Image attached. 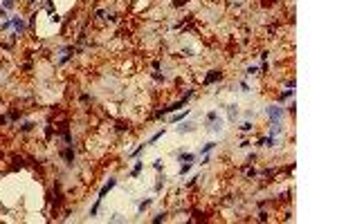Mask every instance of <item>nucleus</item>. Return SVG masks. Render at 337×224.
Returning <instances> with one entry per match:
<instances>
[{
	"instance_id": "nucleus-1",
	"label": "nucleus",
	"mask_w": 337,
	"mask_h": 224,
	"mask_svg": "<svg viewBox=\"0 0 337 224\" xmlns=\"http://www.w3.org/2000/svg\"><path fill=\"white\" fill-rule=\"evenodd\" d=\"M283 114H286V112L281 110V108H277V105L268 108V117H270V119H274V123H277V121H281V117H283Z\"/></svg>"
},
{
	"instance_id": "nucleus-2",
	"label": "nucleus",
	"mask_w": 337,
	"mask_h": 224,
	"mask_svg": "<svg viewBox=\"0 0 337 224\" xmlns=\"http://www.w3.org/2000/svg\"><path fill=\"white\" fill-rule=\"evenodd\" d=\"M115 184H117V181H115V179H108V184H106V186H103V188L99 190V197H97V199H99V202H101V199H103V195H106V193H108V190L112 188Z\"/></svg>"
},
{
	"instance_id": "nucleus-3",
	"label": "nucleus",
	"mask_w": 337,
	"mask_h": 224,
	"mask_svg": "<svg viewBox=\"0 0 337 224\" xmlns=\"http://www.w3.org/2000/svg\"><path fill=\"white\" fill-rule=\"evenodd\" d=\"M11 25H14V27H16V32H23V29H25V25H23V20H20V18H11Z\"/></svg>"
},
{
	"instance_id": "nucleus-4",
	"label": "nucleus",
	"mask_w": 337,
	"mask_h": 224,
	"mask_svg": "<svg viewBox=\"0 0 337 224\" xmlns=\"http://www.w3.org/2000/svg\"><path fill=\"white\" fill-rule=\"evenodd\" d=\"M193 159H196V157L191 155V153H182V155H180V161H184V164H191Z\"/></svg>"
},
{
	"instance_id": "nucleus-5",
	"label": "nucleus",
	"mask_w": 337,
	"mask_h": 224,
	"mask_svg": "<svg viewBox=\"0 0 337 224\" xmlns=\"http://www.w3.org/2000/svg\"><path fill=\"white\" fill-rule=\"evenodd\" d=\"M259 144H261V146H274V137H272V135H270V137H265V139H261V141H259Z\"/></svg>"
},
{
	"instance_id": "nucleus-6",
	"label": "nucleus",
	"mask_w": 337,
	"mask_h": 224,
	"mask_svg": "<svg viewBox=\"0 0 337 224\" xmlns=\"http://www.w3.org/2000/svg\"><path fill=\"white\" fill-rule=\"evenodd\" d=\"M189 114V110H184V112H180V114H175V117H171V121H180L182 117H187Z\"/></svg>"
},
{
	"instance_id": "nucleus-7",
	"label": "nucleus",
	"mask_w": 337,
	"mask_h": 224,
	"mask_svg": "<svg viewBox=\"0 0 337 224\" xmlns=\"http://www.w3.org/2000/svg\"><path fill=\"white\" fill-rule=\"evenodd\" d=\"M216 78H220V72H216V74H209V76H207V81H205V83H211V81H216Z\"/></svg>"
},
{
	"instance_id": "nucleus-8",
	"label": "nucleus",
	"mask_w": 337,
	"mask_h": 224,
	"mask_svg": "<svg viewBox=\"0 0 337 224\" xmlns=\"http://www.w3.org/2000/svg\"><path fill=\"white\" fill-rule=\"evenodd\" d=\"M139 170H142V161H139V164H135V168H133V172H130V175L135 177V175H139Z\"/></svg>"
},
{
	"instance_id": "nucleus-9",
	"label": "nucleus",
	"mask_w": 337,
	"mask_h": 224,
	"mask_svg": "<svg viewBox=\"0 0 337 224\" xmlns=\"http://www.w3.org/2000/svg\"><path fill=\"white\" fill-rule=\"evenodd\" d=\"M229 117H232V119H234V117H236V114H238V110H236V105H229Z\"/></svg>"
},
{
	"instance_id": "nucleus-10",
	"label": "nucleus",
	"mask_w": 337,
	"mask_h": 224,
	"mask_svg": "<svg viewBox=\"0 0 337 224\" xmlns=\"http://www.w3.org/2000/svg\"><path fill=\"white\" fill-rule=\"evenodd\" d=\"M241 130H243V132H247V130H252V123H250V121H245L243 126H241Z\"/></svg>"
},
{
	"instance_id": "nucleus-11",
	"label": "nucleus",
	"mask_w": 337,
	"mask_h": 224,
	"mask_svg": "<svg viewBox=\"0 0 337 224\" xmlns=\"http://www.w3.org/2000/svg\"><path fill=\"white\" fill-rule=\"evenodd\" d=\"M2 7H5V9H11V7H14V0H5V2H2Z\"/></svg>"
},
{
	"instance_id": "nucleus-12",
	"label": "nucleus",
	"mask_w": 337,
	"mask_h": 224,
	"mask_svg": "<svg viewBox=\"0 0 337 224\" xmlns=\"http://www.w3.org/2000/svg\"><path fill=\"white\" fill-rule=\"evenodd\" d=\"M214 119H218V114H216V112H209V114H207V121H214Z\"/></svg>"
},
{
	"instance_id": "nucleus-13",
	"label": "nucleus",
	"mask_w": 337,
	"mask_h": 224,
	"mask_svg": "<svg viewBox=\"0 0 337 224\" xmlns=\"http://www.w3.org/2000/svg\"><path fill=\"white\" fill-rule=\"evenodd\" d=\"M214 146H216V144H205V148H202V153H209V150H211Z\"/></svg>"
},
{
	"instance_id": "nucleus-14",
	"label": "nucleus",
	"mask_w": 337,
	"mask_h": 224,
	"mask_svg": "<svg viewBox=\"0 0 337 224\" xmlns=\"http://www.w3.org/2000/svg\"><path fill=\"white\" fill-rule=\"evenodd\" d=\"M5 16V7H0V18Z\"/></svg>"
}]
</instances>
